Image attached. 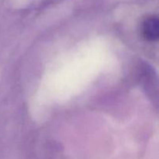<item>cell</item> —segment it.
Here are the masks:
<instances>
[{
  "mask_svg": "<svg viewBox=\"0 0 159 159\" xmlns=\"http://www.w3.org/2000/svg\"><path fill=\"white\" fill-rule=\"evenodd\" d=\"M143 34L146 40L155 41L158 39L159 22L157 16H149L143 23Z\"/></svg>",
  "mask_w": 159,
  "mask_h": 159,
  "instance_id": "cell-1",
  "label": "cell"
}]
</instances>
